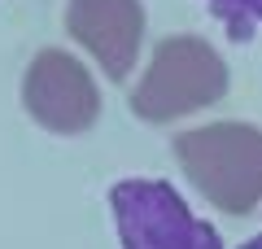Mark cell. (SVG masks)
Segmentation results:
<instances>
[{
    "instance_id": "2",
    "label": "cell",
    "mask_w": 262,
    "mask_h": 249,
    "mask_svg": "<svg viewBox=\"0 0 262 249\" xmlns=\"http://www.w3.org/2000/svg\"><path fill=\"white\" fill-rule=\"evenodd\" d=\"M227 83H232V74L214 44H206L201 35H166L153 48L144 74L136 79L127 110L140 122L166 127L175 118L219 105L227 96Z\"/></svg>"
},
{
    "instance_id": "6",
    "label": "cell",
    "mask_w": 262,
    "mask_h": 249,
    "mask_svg": "<svg viewBox=\"0 0 262 249\" xmlns=\"http://www.w3.org/2000/svg\"><path fill=\"white\" fill-rule=\"evenodd\" d=\"M232 44H249L262 27V0H201Z\"/></svg>"
},
{
    "instance_id": "7",
    "label": "cell",
    "mask_w": 262,
    "mask_h": 249,
    "mask_svg": "<svg viewBox=\"0 0 262 249\" xmlns=\"http://www.w3.org/2000/svg\"><path fill=\"white\" fill-rule=\"evenodd\" d=\"M241 249H262V232H258V236H249V240H245Z\"/></svg>"
},
{
    "instance_id": "5",
    "label": "cell",
    "mask_w": 262,
    "mask_h": 249,
    "mask_svg": "<svg viewBox=\"0 0 262 249\" xmlns=\"http://www.w3.org/2000/svg\"><path fill=\"white\" fill-rule=\"evenodd\" d=\"M66 31L105 70V79L127 83L144 48V5L140 0H70Z\"/></svg>"
},
{
    "instance_id": "4",
    "label": "cell",
    "mask_w": 262,
    "mask_h": 249,
    "mask_svg": "<svg viewBox=\"0 0 262 249\" xmlns=\"http://www.w3.org/2000/svg\"><path fill=\"white\" fill-rule=\"evenodd\" d=\"M22 110L53 136H83L101 118V88L75 53L39 48L22 70Z\"/></svg>"
},
{
    "instance_id": "3",
    "label": "cell",
    "mask_w": 262,
    "mask_h": 249,
    "mask_svg": "<svg viewBox=\"0 0 262 249\" xmlns=\"http://www.w3.org/2000/svg\"><path fill=\"white\" fill-rule=\"evenodd\" d=\"M110 214L122 249H223L219 227L196 219L166 179H118Z\"/></svg>"
},
{
    "instance_id": "1",
    "label": "cell",
    "mask_w": 262,
    "mask_h": 249,
    "mask_svg": "<svg viewBox=\"0 0 262 249\" xmlns=\"http://www.w3.org/2000/svg\"><path fill=\"white\" fill-rule=\"evenodd\" d=\"M175 162L184 179L219 214L245 219L262 205V127L241 118L188 127L175 136Z\"/></svg>"
}]
</instances>
